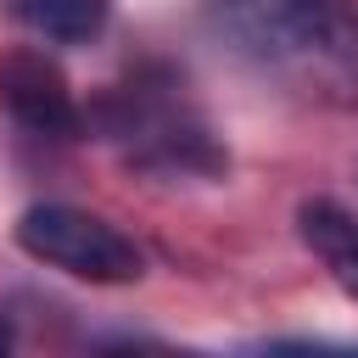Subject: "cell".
<instances>
[{
	"mask_svg": "<svg viewBox=\"0 0 358 358\" xmlns=\"http://www.w3.org/2000/svg\"><path fill=\"white\" fill-rule=\"evenodd\" d=\"M213 34L274 90L308 106L358 101V6L352 0H201Z\"/></svg>",
	"mask_w": 358,
	"mask_h": 358,
	"instance_id": "cell-1",
	"label": "cell"
},
{
	"mask_svg": "<svg viewBox=\"0 0 358 358\" xmlns=\"http://www.w3.org/2000/svg\"><path fill=\"white\" fill-rule=\"evenodd\" d=\"M106 129L129 145L140 168L162 173H218L224 151L213 145L207 123L185 106L179 84H129L106 101Z\"/></svg>",
	"mask_w": 358,
	"mask_h": 358,
	"instance_id": "cell-2",
	"label": "cell"
},
{
	"mask_svg": "<svg viewBox=\"0 0 358 358\" xmlns=\"http://www.w3.org/2000/svg\"><path fill=\"white\" fill-rule=\"evenodd\" d=\"M17 246L28 257L73 274V280H90V285H129V280L145 274L140 246L117 224L84 213V207H67V201L28 207L17 218Z\"/></svg>",
	"mask_w": 358,
	"mask_h": 358,
	"instance_id": "cell-3",
	"label": "cell"
},
{
	"mask_svg": "<svg viewBox=\"0 0 358 358\" xmlns=\"http://www.w3.org/2000/svg\"><path fill=\"white\" fill-rule=\"evenodd\" d=\"M0 101L11 106V117L45 140H78L84 112L78 95L67 90L62 67L45 50H6L0 56Z\"/></svg>",
	"mask_w": 358,
	"mask_h": 358,
	"instance_id": "cell-4",
	"label": "cell"
},
{
	"mask_svg": "<svg viewBox=\"0 0 358 358\" xmlns=\"http://www.w3.org/2000/svg\"><path fill=\"white\" fill-rule=\"evenodd\" d=\"M296 224H302L308 252L330 268V280H336L347 296H358V218L341 213L336 201H308V207L296 213Z\"/></svg>",
	"mask_w": 358,
	"mask_h": 358,
	"instance_id": "cell-5",
	"label": "cell"
},
{
	"mask_svg": "<svg viewBox=\"0 0 358 358\" xmlns=\"http://www.w3.org/2000/svg\"><path fill=\"white\" fill-rule=\"evenodd\" d=\"M6 11L45 45H90L106 28L112 0H6Z\"/></svg>",
	"mask_w": 358,
	"mask_h": 358,
	"instance_id": "cell-6",
	"label": "cell"
},
{
	"mask_svg": "<svg viewBox=\"0 0 358 358\" xmlns=\"http://www.w3.org/2000/svg\"><path fill=\"white\" fill-rule=\"evenodd\" d=\"M6 347H11V324L0 319V352H6Z\"/></svg>",
	"mask_w": 358,
	"mask_h": 358,
	"instance_id": "cell-7",
	"label": "cell"
}]
</instances>
